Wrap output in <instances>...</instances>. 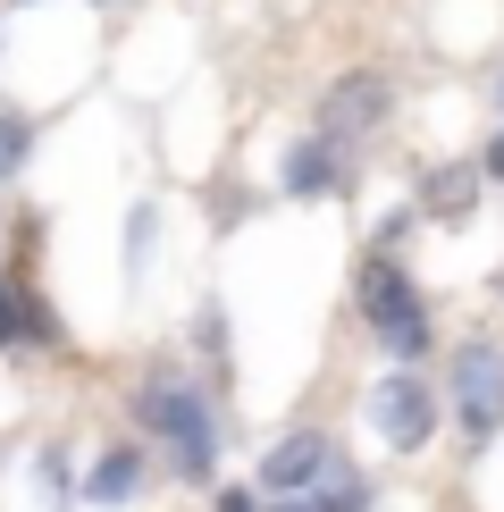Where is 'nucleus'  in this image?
<instances>
[{
  "mask_svg": "<svg viewBox=\"0 0 504 512\" xmlns=\"http://www.w3.org/2000/svg\"><path fill=\"white\" fill-rule=\"evenodd\" d=\"M135 454H110V462H93V479H84V496H101V504H110V496H135Z\"/></svg>",
  "mask_w": 504,
  "mask_h": 512,
  "instance_id": "1a4fd4ad",
  "label": "nucleus"
},
{
  "mask_svg": "<svg viewBox=\"0 0 504 512\" xmlns=\"http://www.w3.org/2000/svg\"><path fill=\"white\" fill-rule=\"evenodd\" d=\"M488 177H504V135H496V143H488Z\"/></svg>",
  "mask_w": 504,
  "mask_h": 512,
  "instance_id": "f8f14e48",
  "label": "nucleus"
},
{
  "mask_svg": "<svg viewBox=\"0 0 504 512\" xmlns=\"http://www.w3.org/2000/svg\"><path fill=\"white\" fill-rule=\"evenodd\" d=\"M471 202H479V168H437L420 185V210L429 219H471Z\"/></svg>",
  "mask_w": 504,
  "mask_h": 512,
  "instance_id": "6e6552de",
  "label": "nucleus"
},
{
  "mask_svg": "<svg viewBox=\"0 0 504 512\" xmlns=\"http://www.w3.org/2000/svg\"><path fill=\"white\" fill-rule=\"evenodd\" d=\"M17 160H26V126L0 118V168H17Z\"/></svg>",
  "mask_w": 504,
  "mask_h": 512,
  "instance_id": "9d476101",
  "label": "nucleus"
},
{
  "mask_svg": "<svg viewBox=\"0 0 504 512\" xmlns=\"http://www.w3.org/2000/svg\"><path fill=\"white\" fill-rule=\"evenodd\" d=\"M378 118H387V84H378L370 68H353V76H336V84H328V101H320V126H311V135H328L336 152H345V143H362Z\"/></svg>",
  "mask_w": 504,
  "mask_h": 512,
  "instance_id": "39448f33",
  "label": "nucleus"
},
{
  "mask_svg": "<svg viewBox=\"0 0 504 512\" xmlns=\"http://www.w3.org/2000/svg\"><path fill=\"white\" fill-rule=\"evenodd\" d=\"M135 420H143L152 437L177 445V471H185V479H210L219 437H210V412H202V395L185 387V378H143V387H135Z\"/></svg>",
  "mask_w": 504,
  "mask_h": 512,
  "instance_id": "f257e3e1",
  "label": "nucleus"
},
{
  "mask_svg": "<svg viewBox=\"0 0 504 512\" xmlns=\"http://www.w3.org/2000/svg\"><path fill=\"white\" fill-rule=\"evenodd\" d=\"M446 387H454V412H462L471 437H496L504 429V353L496 345H462L454 370H446Z\"/></svg>",
  "mask_w": 504,
  "mask_h": 512,
  "instance_id": "7ed1b4c3",
  "label": "nucleus"
},
{
  "mask_svg": "<svg viewBox=\"0 0 504 512\" xmlns=\"http://www.w3.org/2000/svg\"><path fill=\"white\" fill-rule=\"evenodd\" d=\"M286 194H336V143L328 135H311V143H294L286 152Z\"/></svg>",
  "mask_w": 504,
  "mask_h": 512,
  "instance_id": "0eeeda50",
  "label": "nucleus"
},
{
  "mask_svg": "<svg viewBox=\"0 0 504 512\" xmlns=\"http://www.w3.org/2000/svg\"><path fill=\"white\" fill-rule=\"evenodd\" d=\"M370 420H378V437H387L395 454H420V445H429V429H437V395L420 387L412 370H395L387 387L370 395Z\"/></svg>",
  "mask_w": 504,
  "mask_h": 512,
  "instance_id": "20e7f679",
  "label": "nucleus"
},
{
  "mask_svg": "<svg viewBox=\"0 0 504 512\" xmlns=\"http://www.w3.org/2000/svg\"><path fill=\"white\" fill-rule=\"evenodd\" d=\"M362 311H370V328H378V345L387 353H429V311H420V294H412V277L395 269V261H370L362 277Z\"/></svg>",
  "mask_w": 504,
  "mask_h": 512,
  "instance_id": "f03ea898",
  "label": "nucleus"
},
{
  "mask_svg": "<svg viewBox=\"0 0 504 512\" xmlns=\"http://www.w3.org/2000/svg\"><path fill=\"white\" fill-rule=\"evenodd\" d=\"M219 512H261V504H252L244 487H227V496H219Z\"/></svg>",
  "mask_w": 504,
  "mask_h": 512,
  "instance_id": "9b49d317",
  "label": "nucleus"
},
{
  "mask_svg": "<svg viewBox=\"0 0 504 512\" xmlns=\"http://www.w3.org/2000/svg\"><path fill=\"white\" fill-rule=\"evenodd\" d=\"M328 462H336L328 437H286L278 454L261 462V479H269V487H311V479H328Z\"/></svg>",
  "mask_w": 504,
  "mask_h": 512,
  "instance_id": "423d86ee",
  "label": "nucleus"
}]
</instances>
